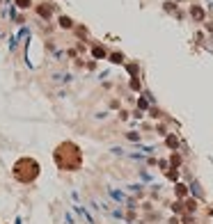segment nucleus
Segmentation results:
<instances>
[{
	"label": "nucleus",
	"instance_id": "1",
	"mask_svg": "<svg viewBox=\"0 0 213 224\" xmlns=\"http://www.w3.org/2000/svg\"><path fill=\"white\" fill-rule=\"evenodd\" d=\"M14 176L21 183H30V181H34L39 176V162L32 160V158H21L14 165Z\"/></svg>",
	"mask_w": 213,
	"mask_h": 224
},
{
	"label": "nucleus",
	"instance_id": "2",
	"mask_svg": "<svg viewBox=\"0 0 213 224\" xmlns=\"http://www.w3.org/2000/svg\"><path fill=\"white\" fill-rule=\"evenodd\" d=\"M60 23H62V28H71V21L67 19V16H62V19H60Z\"/></svg>",
	"mask_w": 213,
	"mask_h": 224
},
{
	"label": "nucleus",
	"instance_id": "3",
	"mask_svg": "<svg viewBox=\"0 0 213 224\" xmlns=\"http://www.w3.org/2000/svg\"><path fill=\"white\" fill-rule=\"evenodd\" d=\"M37 11H39V14H41V16H48V14H51V11H48V9H46V5H41V7H39Z\"/></svg>",
	"mask_w": 213,
	"mask_h": 224
},
{
	"label": "nucleus",
	"instance_id": "4",
	"mask_svg": "<svg viewBox=\"0 0 213 224\" xmlns=\"http://www.w3.org/2000/svg\"><path fill=\"white\" fill-rule=\"evenodd\" d=\"M176 194H179V197H186V187H183V185H176Z\"/></svg>",
	"mask_w": 213,
	"mask_h": 224
},
{
	"label": "nucleus",
	"instance_id": "5",
	"mask_svg": "<svg viewBox=\"0 0 213 224\" xmlns=\"http://www.w3.org/2000/svg\"><path fill=\"white\" fill-rule=\"evenodd\" d=\"M19 5H21V7H28V5H30V0H19Z\"/></svg>",
	"mask_w": 213,
	"mask_h": 224
}]
</instances>
